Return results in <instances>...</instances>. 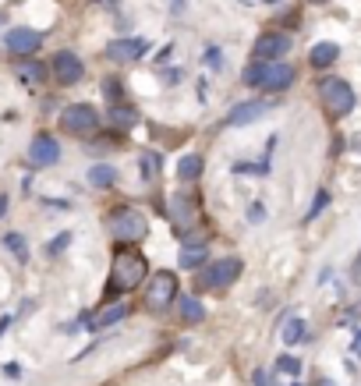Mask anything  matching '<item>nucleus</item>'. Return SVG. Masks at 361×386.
<instances>
[{
	"instance_id": "473e14b6",
	"label": "nucleus",
	"mask_w": 361,
	"mask_h": 386,
	"mask_svg": "<svg viewBox=\"0 0 361 386\" xmlns=\"http://www.w3.org/2000/svg\"><path fill=\"white\" fill-rule=\"evenodd\" d=\"M11 322H15V319H11V315H4V319H0V337H4V329H8V326H11Z\"/></svg>"
},
{
	"instance_id": "ddd939ff",
	"label": "nucleus",
	"mask_w": 361,
	"mask_h": 386,
	"mask_svg": "<svg viewBox=\"0 0 361 386\" xmlns=\"http://www.w3.org/2000/svg\"><path fill=\"white\" fill-rule=\"evenodd\" d=\"M61 160V146L54 135H36L32 146H29V163L32 167H54Z\"/></svg>"
},
{
	"instance_id": "c85d7f7f",
	"label": "nucleus",
	"mask_w": 361,
	"mask_h": 386,
	"mask_svg": "<svg viewBox=\"0 0 361 386\" xmlns=\"http://www.w3.org/2000/svg\"><path fill=\"white\" fill-rule=\"evenodd\" d=\"M276 372H283V375H301V361H297V358H290V354H280Z\"/></svg>"
},
{
	"instance_id": "423d86ee",
	"label": "nucleus",
	"mask_w": 361,
	"mask_h": 386,
	"mask_svg": "<svg viewBox=\"0 0 361 386\" xmlns=\"http://www.w3.org/2000/svg\"><path fill=\"white\" fill-rule=\"evenodd\" d=\"M61 124H64V131H71V135H78V139H89V135L100 131V114H96V107H89V103H71V107H64Z\"/></svg>"
},
{
	"instance_id": "72a5a7b5",
	"label": "nucleus",
	"mask_w": 361,
	"mask_h": 386,
	"mask_svg": "<svg viewBox=\"0 0 361 386\" xmlns=\"http://www.w3.org/2000/svg\"><path fill=\"white\" fill-rule=\"evenodd\" d=\"M251 382H255V386H269V382H266V372H255V379H251Z\"/></svg>"
},
{
	"instance_id": "0eeeda50",
	"label": "nucleus",
	"mask_w": 361,
	"mask_h": 386,
	"mask_svg": "<svg viewBox=\"0 0 361 386\" xmlns=\"http://www.w3.org/2000/svg\"><path fill=\"white\" fill-rule=\"evenodd\" d=\"M174 298H177V276L167 273V269L153 273L149 276V287H146V308L149 312H167Z\"/></svg>"
},
{
	"instance_id": "2f4dec72",
	"label": "nucleus",
	"mask_w": 361,
	"mask_h": 386,
	"mask_svg": "<svg viewBox=\"0 0 361 386\" xmlns=\"http://www.w3.org/2000/svg\"><path fill=\"white\" fill-rule=\"evenodd\" d=\"M350 351H354V354H357V358H361V329H357V333H354V347H350Z\"/></svg>"
},
{
	"instance_id": "7c9ffc66",
	"label": "nucleus",
	"mask_w": 361,
	"mask_h": 386,
	"mask_svg": "<svg viewBox=\"0 0 361 386\" xmlns=\"http://www.w3.org/2000/svg\"><path fill=\"white\" fill-rule=\"evenodd\" d=\"M266 220V206L262 202H251L248 206V223H262Z\"/></svg>"
},
{
	"instance_id": "39448f33",
	"label": "nucleus",
	"mask_w": 361,
	"mask_h": 386,
	"mask_svg": "<svg viewBox=\"0 0 361 386\" xmlns=\"http://www.w3.org/2000/svg\"><path fill=\"white\" fill-rule=\"evenodd\" d=\"M319 96H322V103H326V110H329L333 117H347V114L354 110V103H357L354 89H350L343 78H322V82H319Z\"/></svg>"
},
{
	"instance_id": "f3484780",
	"label": "nucleus",
	"mask_w": 361,
	"mask_h": 386,
	"mask_svg": "<svg viewBox=\"0 0 361 386\" xmlns=\"http://www.w3.org/2000/svg\"><path fill=\"white\" fill-rule=\"evenodd\" d=\"M290 82H294V68H290V64H273V68H269V78H266L262 89H269V93H283Z\"/></svg>"
},
{
	"instance_id": "f03ea898",
	"label": "nucleus",
	"mask_w": 361,
	"mask_h": 386,
	"mask_svg": "<svg viewBox=\"0 0 361 386\" xmlns=\"http://www.w3.org/2000/svg\"><path fill=\"white\" fill-rule=\"evenodd\" d=\"M163 216L170 220L174 234H177L184 245H206V238L195 234V223H199V199H195L191 192H174V195H167Z\"/></svg>"
},
{
	"instance_id": "f8f14e48",
	"label": "nucleus",
	"mask_w": 361,
	"mask_h": 386,
	"mask_svg": "<svg viewBox=\"0 0 361 386\" xmlns=\"http://www.w3.org/2000/svg\"><path fill=\"white\" fill-rule=\"evenodd\" d=\"M269 110V103H262V100H248V103H237L227 117H223V128H248V124H255L262 114Z\"/></svg>"
},
{
	"instance_id": "412c9836",
	"label": "nucleus",
	"mask_w": 361,
	"mask_h": 386,
	"mask_svg": "<svg viewBox=\"0 0 361 386\" xmlns=\"http://www.w3.org/2000/svg\"><path fill=\"white\" fill-rule=\"evenodd\" d=\"M177 266L184 269H202L206 266V245H184L177 255Z\"/></svg>"
},
{
	"instance_id": "9b49d317",
	"label": "nucleus",
	"mask_w": 361,
	"mask_h": 386,
	"mask_svg": "<svg viewBox=\"0 0 361 386\" xmlns=\"http://www.w3.org/2000/svg\"><path fill=\"white\" fill-rule=\"evenodd\" d=\"M4 47H8L15 57H29V54H36V50L43 47V36H40L36 29H11V33L4 36Z\"/></svg>"
},
{
	"instance_id": "e433bc0d",
	"label": "nucleus",
	"mask_w": 361,
	"mask_h": 386,
	"mask_svg": "<svg viewBox=\"0 0 361 386\" xmlns=\"http://www.w3.org/2000/svg\"><path fill=\"white\" fill-rule=\"evenodd\" d=\"M266 4H276V0H266Z\"/></svg>"
},
{
	"instance_id": "f704fd0d",
	"label": "nucleus",
	"mask_w": 361,
	"mask_h": 386,
	"mask_svg": "<svg viewBox=\"0 0 361 386\" xmlns=\"http://www.w3.org/2000/svg\"><path fill=\"white\" fill-rule=\"evenodd\" d=\"M8 213V195H0V216Z\"/></svg>"
},
{
	"instance_id": "4be33fe9",
	"label": "nucleus",
	"mask_w": 361,
	"mask_h": 386,
	"mask_svg": "<svg viewBox=\"0 0 361 386\" xmlns=\"http://www.w3.org/2000/svg\"><path fill=\"white\" fill-rule=\"evenodd\" d=\"M199 174H202V156H199V153H188V156H181V163H177V177H181L184 185H191Z\"/></svg>"
},
{
	"instance_id": "a211bd4d",
	"label": "nucleus",
	"mask_w": 361,
	"mask_h": 386,
	"mask_svg": "<svg viewBox=\"0 0 361 386\" xmlns=\"http://www.w3.org/2000/svg\"><path fill=\"white\" fill-rule=\"evenodd\" d=\"M181 322H188V326H195V322H202L206 319V305L195 298V294H181Z\"/></svg>"
},
{
	"instance_id": "c9c22d12",
	"label": "nucleus",
	"mask_w": 361,
	"mask_h": 386,
	"mask_svg": "<svg viewBox=\"0 0 361 386\" xmlns=\"http://www.w3.org/2000/svg\"><path fill=\"white\" fill-rule=\"evenodd\" d=\"M315 386H333V382L329 379H315Z\"/></svg>"
},
{
	"instance_id": "cd10ccee",
	"label": "nucleus",
	"mask_w": 361,
	"mask_h": 386,
	"mask_svg": "<svg viewBox=\"0 0 361 386\" xmlns=\"http://www.w3.org/2000/svg\"><path fill=\"white\" fill-rule=\"evenodd\" d=\"M326 206H329V192H326V188H319V192H315V202H312V209L304 213V223H308V220H315V216H319Z\"/></svg>"
},
{
	"instance_id": "c756f323",
	"label": "nucleus",
	"mask_w": 361,
	"mask_h": 386,
	"mask_svg": "<svg viewBox=\"0 0 361 386\" xmlns=\"http://www.w3.org/2000/svg\"><path fill=\"white\" fill-rule=\"evenodd\" d=\"M68 245H71V234L64 230V234H57V241H50V245H47V252H50V255H61Z\"/></svg>"
},
{
	"instance_id": "5701e85b",
	"label": "nucleus",
	"mask_w": 361,
	"mask_h": 386,
	"mask_svg": "<svg viewBox=\"0 0 361 386\" xmlns=\"http://www.w3.org/2000/svg\"><path fill=\"white\" fill-rule=\"evenodd\" d=\"M280 337H283V344H290V347H294V344H301V340H304V319H297V315H294V319H287Z\"/></svg>"
},
{
	"instance_id": "4c0bfd02",
	"label": "nucleus",
	"mask_w": 361,
	"mask_h": 386,
	"mask_svg": "<svg viewBox=\"0 0 361 386\" xmlns=\"http://www.w3.org/2000/svg\"><path fill=\"white\" fill-rule=\"evenodd\" d=\"M315 4H322V0H315Z\"/></svg>"
},
{
	"instance_id": "b1692460",
	"label": "nucleus",
	"mask_w": 361,
	"mask_h": 386,
	"mask_svg": "<svg viewBox=\"0 0 361 386\" xmlns=\"http://www.w3.org/2000/svg\"><path fill=\"white\" fill-rule=\"evenodd\" d=\"M4 245H8V252H11L18 262H29V245H25V238H22V234H15V230H11V234H4Z\"/></svg>"
},
{
	"instance_id": "7ed1b4c3",
	"label": "nucleus",
	"mask_w": 361,
	"mask_h": 386,
	"mask_svg": "<svg viewBox=\"0 0 361 386\" xmlns=\"http://www.w3.org/2000/svg\"><path fill=\"white\" fill-rule=\"evenodd\" d=\"M107 230H110L114 241H121V245H135V241H142V238L149 234V220H146L142 209H135V206H121V209L110 213Z\"/></svg>"
},
{
	"instance_id": "58836bf2",
	"label": "nucleus",
	"mask_w": 361,
	"mask_h": 386,
	"mask_svg": "<svg viewBox=\"0 0 361 386\" xmlns=\"http://www.w3.org/2000/svg\"><path fill=\"white\" fill-rule=\"evenodd\" d=\"M294 386H301V382H294Z\"/></svg>"
},
{
	"instance_id": "20e7f679",
	"label": "nucleus",
	"mask_w": 361,
	"mask_h": 386,
	"mask_svg": "<svg viewBox=\"0 0 361 386\" xmlns=\"http://www.w3.org/2000/svg\"><path fill=\"white\" fill-rule=\"evenodd\" d=\"M241 269H244V262H241L237 255L206 262V266L199 269V276H195V287H199V291H223V287H230V283L241 276Z\"/></svg>"
},
{
	"instance_id": "bb28decb",
	"label": "nucleus",
	"mask_w": 361,
	"mask_h": 386,
	"mask_svg": "<svg viewBox=\"0 0 361 386\" xmlns=\"http://www.w3.org/2000/svg\"><path fill=\"white\" fill-rule=\"evenodd\" d=\"M103 93H107L110 107H121V103H124V86H121V78H107V82H103Z\"/></svg>"
},
{
	"instance_id": "f257e3e1",
	"label": "nucleus",
	"mask_w": 361,
	"mask_h": 386,
	"mask_svg": "<svg viewBox=\"0 0 361 386\" xmlns=\"http://www.w3.org/2000/svg\"><path fill=\"white\" fill-rule=\"evenodd\" d=\"M146 273H149V262L142 259V252H135V248L121 245V248L114 252V262H110V280H107V301H117L121 294L135 291V287H138V283L146 280Z\"/></svg>"
},
{
	"instance_id": "4468645a",
	"label": "nucleus",
	"mask_w": 361,
	"mask_h": 386,
	"mask_svg": "<svg viewBox=\"0 0 361 386\" xmlns=\"http://www.w3.org/2000/svg\"><path fill=\"white\" fill-rule=\"evenodd\" d=\"M336 57H340V47L336 43H315L312 50H308V64L312 68H329V64H336Z\"/></svg>"
},
{
	"instance_id": "a878e982",
	"label": "nucleus",
	"mask_w": 361,
	"mask_h": 386,
	"mask_svg": "<svg viewBox=\"0 0 361 386\" xmlns=\"http://www.w3.org/2000/svg\"><path fill=\"white\" fill-rule=\"evenodd\" d=\"M142 174H146V185L160 181V153H142Z\"/></svg>"
},
{
	"instance_id": "1a4fd4ad",
	"label": "nucleus",
	"mask_w": 361,
	"mask_h": 386,
	"mask_svg": "<svg viewBox=\"0 0 361 386\" xmlns=\"http://www.w3.org/2000/svg\"><path fill=\"white\" fill-rule=\"evenodd\" d=\"M287 50H290V36L287 33H262L255 40V47H251V57L269 64V61H280Z\"/></svg>"
},
{
	"instance_id": "393cba45",
	"label": "nucleus",
	"mask_w": 361,
	"mask_h": 386,
	"mask_svg": "<svg viewBox=\"0 0 361 386\" xmlns=\"http://www.w3.org/2000/svg\"><path fill=\"white\" fill-rule=\"evenodd\" d=\"M18 78L29 82V86H32V82H43V78H47V68L36 64V61H25V64H18Z\"/></svg>"
},
{
	"instance_id": "6ab92c4d",
	"label": "nucleus",
	"mask_w": 361,
	"mask_h": 386,
	"mask_svg": "<svg viewBox=\"0 0 361 386\" xmlns=\"http://www.w3.org/2000/svg\"><path fill=\"white\" fill-rule=\"evenodd\" d=\"M85 181H89L93 188H114V185H117V170H114L110 163H96V167H89Z\"/></svg>"
},
{
	"instance_id": "2eb2a0df",
	"label": "nucleus",
	"mask_w": 361,
	"mask_h": 386,
	"mask_svg": "<svg viewBox=\"0 0 361 386\" xmlns=\"http://www.w3.org/2000/svg\"><path fill=\"white\" fill-rule=\"evenodd\" d=\"M107 121H110L117 131H128V128L138 124V110L128 107V103H121V107H110V110H107Z\"/></svg>"
},
{
	"instance_id": "aec40b11",
	"label": "nucleus",
	"mask_w": 361,
	"mask_h": 386,
	"mask_svg": "<svg viewBox=\"0 0 361 386\" xmlns=\"http://www.w3.org/2000/svg\"><path fill=\"white\" fill-rule=\"evenodd\" d=\"M124 315H128V305L114 301L110 308H103V312H100V315H96V319L89 322V329H110V326H114V322H121Z\"/></svg>"
},
{
	"instance_id": "6e6552de",
	"label": "nucleus",
	"mask_w": 361,
	"mask_h": 386,
	"mask_svg": "<svg viewBox=\"0 0 361 386\" xmlns=\"http://www.w3.org/2000/svg\"><path fill=\"white\" fill-rule=\"evenodd\" d=\"M50 75H54L61 86H78L82 75H85V68H82L78 54H71V50H57L54 61H50Z\"/></svg>"
},
{
	"instance_id": "9d476101",
	"label": "nucleus",
	"mask_w": 361,
	"mask_h": 386,
	"mask_svg": "<svg viewBox=\"0 0 361 386\" xmlns=\"http://www.w3.org/2000/svg\"><path fill=\"white\" fill-rule=\"evenodd\" d=\"M146 54H149V40H142V36L110 40V47H107V57L117 61V64H124V61H138V57H146Z\"/></svg>"
},
{
	"instance_id": "dca6fc26",
	"label": "nucleus",
	"mask_w": 361,
	"mask_h": 386,
	"mask_svg": "<svg viewBox=\"0 0 361 386\" xmlns=\"http://www.w3.org/2000/svg\"><path fill=\"white\" fill-rule=\"evenodd\" d=\"M266 78H269V64H266V61H255V57H251L248 68L241 71V82H244L248 89H262Z\"/></svg>"
}]
</instances>
